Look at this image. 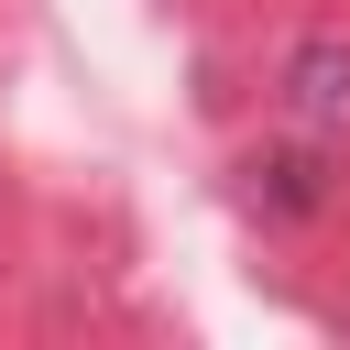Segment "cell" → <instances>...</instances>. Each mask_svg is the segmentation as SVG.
<instances>
[{
  "label": "cell",
  "instance_id": "cell-1",
  "mask_svg": "<svg viewBox=\"0 0 350 350\" xmlns=\"http://www.w3.org/2000/svg\"><path fill=\"white\" fill-rule=\"evenodd\" d=\"M284 109L306 120V131H328V120H350V44H295L284 55Z\"/></svg>",
  "mask_w": 350,
  "mask_h": 350
}]
</instances>
